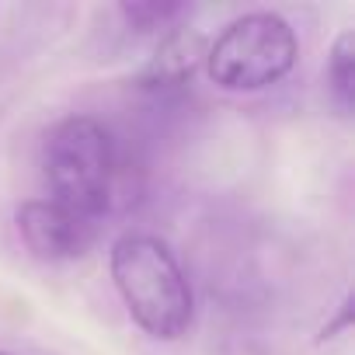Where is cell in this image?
Instances as JSON below:
<instances>
[{"label": "cell", "instance_id": "cell-1", "mask_svg": "<svg viewBox=\"0 0 355 355\" xmlns=\"http://www.w3.org/2000/svg\"><path fill=\"white\" fill-rule=\"evenodd\" d=\"M112 282L129 317L157 341H178L192 327V286L174 251L153 234H125L112 244Z\"/></svg>", "mask_w": 355, "mask_h": 355}, {"label": "cell", "instance_id": "cell-2", "mask_svg": "<svg viewBox=\"0 0 355 355\" xmlns=\"http://www.w3.org/2000/svg\"><path fill=\"white\" fill-rule=\"evenodd\" d=\"M42 174L49 199L98 223L115 202L119 150L112 132L91 115L56 122L42 143Z\"/></svg>", "mask_w": 355, "mask_h": 355}, {"label": "cell", "instance_id": "cell-3", "mask_svg": "<svg viewBox=\"0 0 355 355\" xmlns=\"http://www.w3.org/2000/svg\"><path fill=\"white\" fill-rule=\"evenodd\" d=\"M296 63V32L272 11H254L223 28L206 49L209 80L223 91H261L279 84Z\"/></svg>", "mask_w": 355, "mask_h": 355}, {"label": "cell", "instance_id": "cell-4", "mask_svg": "<svg viewBox=\"0 0 355 355\" xmlns=\"http://www.w3.org/2000/svg\"><path fill=\"white\" fill-rule=\"evenodd\" d=\"M18 234L39 261H77L98 241V223L77 216L53 199H28L18 206Z\"/></svg>", "mask_w": 355, "mask_h": 355}, {"label": "cell", "instance_id": "cell-5", "mask_svg": "<svg viewBox=\"0 0 355 355\" xmlns=\"http://www.w3.org/2000/svg\"><path fill=\"white\" fill-rule=\"evenodd\" d=\"M202 53V42L199 35L192 32H174L153 56L150 70H146V84L150 87H167V84H182L185 77L196 73V63H199Z\"/></svg>", "mask_w": 355, "mask_h": 355}, {"label": "cell", "instance_id": "cell-6", "mask_svg": "<svg viewBox=\"0 0 355 355\" xmlns=\"http://www.w3.org/2000/svg\"><path fill=\"white\" fill-rule=\"evenodd\" d=\"M327 80H331V94L341 105V112H352V101H355V35L352 32H341L338 42L331 46Z\"/></svg>", "mask_w": 355, "mask_h": 355}, {"label": "cell", "instance_id": "cell-7", "mask_svg": "<svg viewBox=\"0 0 355 355\" xmlns=\"http://www.w3.org/2000/svg\"><path fill=\"white\" fill-rule=\"evenodd\" d=\"M119 11L136 32H153V28H167L185 8L182 4H157V0H146V4H122Z\"/></svg>", "mask_w": 355, "mask_h": 355}, {"label": "cell", "instance_id": "cell-8", "mask_svg": "<svg viewBox=\"0 0 355 355\" xmlns=\"http://www.w3.org/2000/svg\"><path fill=\"white\" fill-rule=\"evenodd\" d=\"M0 355H11V352H0Z\"/></svg>", "mask_w": 355, "mask_h": 355}]
</instances>
